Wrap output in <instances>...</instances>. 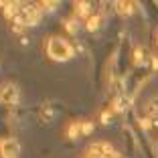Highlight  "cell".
<instances>
[{"instance_id":"1","label":"cell","mask_w":158,"mask_h":158,"mask_svg":"<svg viewBox=\"0 0 158 158\" xmlns=\"http://www.w3.org/2000/svg\"><path fill=\"white\" fill-rule=\"evenodd\" d=\"M47 55L53 61H57V63H65L75 53H73V47L69 45V41H65L61 37H49V41H47Z\"/></svg>"},{"instance_id":"2","label":"cell","mask_w":158,"mask_h":158,"mask_svg":"<svg viewBox=\"0 0 158 158\" xmlns=\"http://www.w3.org/2000/svg\"><path fill=\"white\" fill-rule=\"evenodd\" d=\"M23 20H24V27H37L41 23V16H43V8L39 4H23Z\"/></svg>"},{"instance_id":"3","label":"cell","mask_w":158,"mask_h":158,"mask_svg":"<svg viewBox=\"0 0 158 158\" xmlns=\"http://www.w3.org/2000/svg\"><path fill=\"white\" fill-rule=\"evenodd\" d=\"M20 142L16 138H6L0 142V158H19Z\"/></svg>"},{"instance_id":"4","label":"cell","mask_w":158,"mask_h":158,"mask_svg":"<svg viewBox=\"0 0 158 158\" xmlns=\"http://www.w3.org/2000/svg\"><path fill=\"white\" fill-rule=\"evenodd\" d=\"M19 87L14 83H2L0 85V102L8 103V106H16L19 103Z\"/></svg>"},{"instance_id":"5","label":"cell","mask_w":158,"mask_h":158,"mask_svg":"<svg viewBox=\"0 0 158 158\" xmlns=\"http://www.w3.org/2000/svg\"><path fill=\"white\" fill-rule=\"evenodd\" d=\"M67 136H69V138L81 136V122H71V124L67 126Z\"/></svg>"},{"instance_id":"6","label":"cell","mask_w":158,"mask_h":158,"mask_svg":"<svg viewBox=\"0 0 158 158\" xmlns=\"http://www.w3.org/2000/svg\"><path fill=\"white\" fill-rule=\"evenodd\" d=\"M116 10L120 14H124V16H128V14H132V10H134V2H118Z\"/></svg>"},{"instance_id":"7","label":"cell","mask_w":158,"mask_h":158,"mask_svg":"<svg viewBox=\"0 0 158 158\" xmlns=\"http://www.w3.org/2000/svg\"><path fill=\"white\" fill-rule=\"evenodd\" d=\"M89 10H91V4L89 2H75V12L79 14V16H87L89 14Z\"/></svg>"},{"instance_id":"8","label":"cell","mask_w":158,"mask_h":158,"mask_svg":"<svg viewBox=\"0 0 158 158\" xmlns=\"http://www.w3.org/2000/svg\"><path fill=\"white\" fill-rule=\"evenodd\" d=\"M146 114H148L150 118H156L158 116V98L150 99V102L146 103Z\"/></svg>"},{"instance_id":"9","label":"cell","mask_w":158,"mask_h":158,"mask_svg":"<svg viewBox=\"0 0 158 158\" xmlns=\"http://www.w3.org/2000/svg\"><path fill=\"white\" fill-rule=\"evenodd\" d=\"M99 24H102V19H99V16H89L87 20H85V28H87V31H98L99 28Z\"/></svg>"},{"instance_id":"10","label":"cell","mask_w":158,"mask_h":158,"mask_svg":"<svg viewBox=\"0 0 158 158\" xmlns=\"http://www.w3.org/2000/svg\"><path fill=\"white\" fill-rule=\"evenodd\" d=\"M93 132V124L91 122H81V136H87Z\"/></svg>"},{"instance_id":"11","label":"cell","mask_w":158,"mask_h":158,"mask_svg":"<svg viewBox=\"0 0 158 158\" xmlns=\"http://www.w3.org/2000/svg\"><path fill=\"white\" fill-rule=\"evenodd\" d=\"M39 6H41V8L43 10H49V12H51V10H55V2H41V4H39Z\"/></svg>"},{"instance_id":"12","label":"cell","mask_w":158,"mask_h":158,"mask_svg":"<svg viewBox=\"0 0 158 158\" xmlns=\"http://www.w3.org/2000/svg\"><path fill=\"white\" fill-rule=\"evenodd\" d=\"M65 28L69 31V33H75V31H77V24H75V20H67V23H65Z\"/></svg>"},{"instance_id":"13","label":"cell","mask_w":158,"mask_h":158,"mask_svg":"<svg viewBox=\"0 0 158 158\" xmlns=\"http://www.w3.org/2000/svg\"><path fill=\"white\" fill-rule=\"evenodd\" d=\"M134 63H136V65H140V61H142V59H144V55H142V51H140V49H136V53H134Z\"/></svg>"},{"instance_id":"14","label":"cell","mask_w":158,"mask_h":158,"mask_svg":"<svg viewBox=\"0 0 158 158\" xmlns=\"http://www.w3.org/2000/svg\"><path fill=\"white\" fill-rule=\"evenodd\" d=\"M102 122H103V124H107V122H110V112H103L102 114Z\"/></svg>"}]
</instances>
